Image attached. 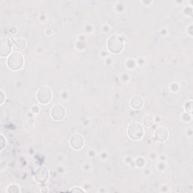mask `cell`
Returning a JSON list of instances; mask_svg holds the SVG:
<instances>
[{"instance_id":"cb8c5ba5","label":"cell","mask_w":193,"mask_h":193,"mask_svg":"<svg viewBox=\"0 0 193 193\" xmlns=\"http://www.w3.org/2000/svg\"><path fill=\"white\" fill-rule=\"evenodd\" d=\"M44 191H45V192H48L47 189H41V192H44Z\"/></svg>"},{"instance_id":"277c9868","label":"cell","mask_w":193,"mask_h":193,"mask_svg":"<svg viewBox=\"0 0 193 193\" xmlns=\"http://www.w3.org/2000/svg\"><path fill=\"white\" fill-rule=\"evenodd\" d=\"M37 101L42 105H47L52 99V91L48 85H43L39 88L36 94Z\"/></svg>"},{"instance_id":"52a82bcc","label":"cell","mask_w":193,"mask_h":193,"mask_svg":"<svg viewBox=\"0 0 193 193\" xmlns=\"http://www.w3.org/2000/svg\"><path fill=\"white\" fill-rule=\"evenodd\" d=\"M49 170H48L45 166L39 167L36 169L35 174L33 175V178L36 182L40 184L45 183L48 180V179H49Z\"/></svg>"},{"instance_id":"ba28073f","label":"cell","mask_w":193,"mask_h":193,"mask_svg":"<svg viewBox=\"0 0 193 193\" xmlns=\"http://www.w3.org/2000/svg\"><path fill=\"white\" fill-rule=\"evenodd\" d=\"M70 147L74 150H80L84 145V139L83 136L79 133H74L70 139Z\"/></svg>"},{"instance_id":"3957f363","label":"cell","mask_w":193,"mask_h":193,"mask_svg":"<svg viewBox=\"0 0 193 193\" xmlns=\"http://www.w3.org/2000/svg\"><path fill=\"white\" fill-rule=\"evenodd\" d=\"M24 63V58L23 54L18 51L12 52L7 59V66L13 71L20 70L23 67Z\"/></svg>"},{"instance_id":"9c48e42d","label":"cell","mask_w":193,"mask_h":193,"mask_svg":"<svg viewBox=\"0 0 193 193\" xmlns=\"http://www.w3.org/2000/svg\"><path fill=\"white\" fill-rule=\"evenodd\" d=\"M168 130L166 127L160 126L157 127L154 132V139L160 143H163L167 140L168 137Z\"/></svg>"},{"instance_id":"ffe728a7","label":"cell","mask_w":193,"mask_h":193,"mask_svg":"<svg viewBox=\"0 0 193 193\" xmlns=\"http://www.w3.org/2000/svg\"><path fill=\"white\" fill-rule=\"evenodd\" d=\"M9 32H10V33L11 34V35H15V34L18 32V29H17L16 27L13 26V27H11V28H10Z\"/></svg>"},{"instance_id":"30bf717a","label":"cell","mask_w":193,"mask_h":193,"mask_svg":"<svg viewBox=\"0 0 193 193\" xmlns=\"http://www.w3.org/2000/svg\"><path fill=\"white\" fill-rule=\"evenodd\" d=\"M129 104H130L131 108L133 109L138 110L144 106V101L140 96H134L131 98Z\"/></svg>"},{"instance_id":"7a4b0ae2","label":"cell","mask_w":193,"mask_h":193,"mask_svg":"<svg viewBox=\"0 0 193 193\" xmlns=\"http://www.w3.org/2000/svg\"><path fill=\"white\" fill-rule=\"evenodd\" d=\"M144 134V127L136 121H131L127 126V136L132 140H139L142 139Z\"/></svg>"},{"instance_id":"9a60e30c","label":"cell","mask_w":193,"mask_h":193,"mask_svg":"<svg viewBox=\"0 0 193 193\" xmlns=\"http://www.w3.org/2000/svg\"><path fill=\"white\" fill-rule=\"evenodd\" d=\"M184 109H185L186 113H189V115H192V101H189L185 103L184 105Z\"/></svg>"},{"instance_id":"8992f818","label":"cell","mask_w":193,"mask_h":193,"mask_svg":"<svg viewBox=\"0 0 193 193\" xmlns=\"http://www.w3.org/2000/svg\"><path fill=\"white\" fill-rule=\"evenodd\" d=\"M13 42L8 36L2 37L0 40V56L2 58H6L11 54V49Z\"/></svg>"},{"instance_id":"2e32d148","label":"cell","mask_w":193,"mask_h":193,"mask_svg":"<svg viewBox=\"0 0 193 193\" xmlns=\"http://www.w3.org/2000/svg\"><path fill=\"white\" fill-rule=\"evenodd\" d=\"M135 165H137V167H138V168H144L145 165H146V161H145L144 158H142V157H139V158H136Z\"/></svg>"},{"instance_id":"7c38bea8","label":"cell","mask_w":193,"mask_h":193,"mask_svg":"<svg viewBox=\"0 0 193 193\" xmlns=\"http://www.w3.org/2000/svg\"><path fill=\"white\" fill-rule=\"evenodd\" d=\"M13 44H15V47L18 49L23 50L27 46V41L23 38H16V39H11Z\"/></svg>"},{"instance_id":"5b68a950","label":"cell","mask_w":193,"mask_h":193,"mask_svg":"<svg viewBox=\"0 0 193 193\" xmlns=\"http://www.w3.org/2000/svg\"><path fill=\"white\" fill-rule=\"evenodd\" d=\"M50 115L53 120L57 122L61 121L66 116V109L61 103H56L51 107Z\"/></svg>"},{"instance_id":"603a6c76","label":"cell","mask_w":193,"mask_h":193,"mask_svg":"<svg viewBox=\"0 0 193 193\" xmlns=\"http://www.w3.org/2000/svg\"><path fill=\"white\" fill-rule=\"evenodd\" d=\"M31 110H32L34 113H38L39 111V107L37 106H33L32 107V109H31Z\"/></svg>"},{"instance_id":"5bb4252c","label":"cell","mask_w":193,"mask_h":193,"mask_svg":"<svg viewBox=\"0 0 193 193\" xmlns=\"http://www.w3.org/2000/svg\"><path fill=\"white\" fill-rule=\"evenodd\" d=\"M6 192H9V193H11V192H20V187H19V186L16 185V184H11V185H10L9 187H8V189H7Z\"/></svg>"},{"instance_id":"ac0fdd59","label":"cell","mask_w":193,"mask_h":193,"mask_svg":"<svg viewBox=\"0 0 193 193\" xmlns=\"http://www.w3.org/2000/svg\"><path fill=\"white\" fill-rule=\"evenodd\" d=\"M69 191L70 192H84V189H82L81 187H73Z\"/></svg>"},{"instance_id":"4fadbf2b","label":"cell","mask_w":193,"mask_h":193,"mask_svg":"<svg viewBox=\"0 0 193 193\" xmlns=\"http://www.w3.org/2000/svg\"><path fill=\"white\" fill-rule=\"evenodd\" d=\"M34 126H35V124H34V121L32 119L27 120L24 122V127L27 131H31L33 130Z\"/></svg>"},{"instance_id":"d6986e66","label":"cell","mask_w":193,"mask_h":193,"mask_svg":"<svg viewBox=\"0 0 193 193\" xmlns=\"http://www.w3.org/2000/svg\"><path fill=\"white\" fill-rule=\"evenodd\" d=\"M183 12H184V14H185V15H191V14H192V7H189V6L186 7L185 9H184Z\"/></svg>"},{"instance_id":"8fae6325","label":"cell","mask_w":193,"mask_h":193,"mask_svg":"<svg viewBox=\"0 0 193 193\" xmlns=\"http://www.w3.org/2000/svg\"><path fill=\"white\" fill-rule=\"evenodd\" d=\"M142 122L145 127H152L155 122L154 116H153L152 114L147 113V114L144 115V117H143V118H142Z\"/></svg>"},{"instance_id":"e0dca14e","label":"cell","mask_w":193,"mask_h":193,"mask_svg":"<svg viewBox=\"0 0 193 193\" xmlns=\"http://www.w3.org/2000/svg\"><path fill=\"white\" fill-rule=\"evenodd\" d=\"M6 146V139L5 138L4 135L1 134V139H0V150H2Z\"/></svg>"},{"instance_id":"7402d4cb","label":"cell","mask_w":193,"mask_h":193,"mask_svg":"<svg viewBox=\"0 0 193 193\" xmlns=\"http://www.w3.org/2000/svg\"><path fill=\"white\" fill-rule=\"evenodd\" d=\"M5 98H6V94H5L4 91H3L2 90H1V105L3 104V103H4L5 101Z\"/></svg>"},{"instance_id":"44dd1931","label":"cell","mask_w":193,"mask_h":193,"mask_svg":"<svg viewBox=\"0 0 193 193\" xmlns=\"http://www.w3.org/2000/svg\"><path fill=\"white\" fill-rule=\"evenodd\" d=\"M188 28H189V30H188V29L187 28V34H189V36H192V24H190V25L189 26V27H188Z\"/></svg>"},{"instance_id":"6da1fadb","label":"cell","mask_w":193,"mask_h":193,"mask_svg":"<svg viewBox=\"0 0 193 193\" xmlns=\"http://www.w3.org/2000/svg\"><path fill=\"white\" fill-rule=\"evenodd\" d=\"M125 46V39L123 36L118 34H113L108 39L106 42V48L109 52L117 54L122 52Z\"/></svg>"}]
</instances>
